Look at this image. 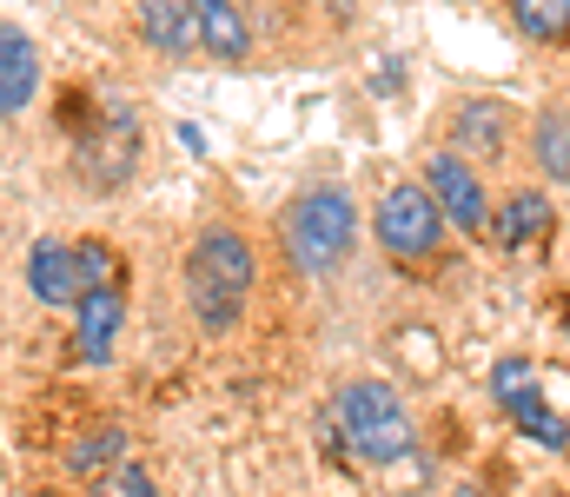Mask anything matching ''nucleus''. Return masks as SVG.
<instances>
[{
    "mask_svg": "<svg viewBox=\"0 0 570 497\" xmlns=\"http://www.w3.org/2000/svg\"><path fill=\"white\" fill-rule=\"evenodd\" d=\"M140 7V33L159 53H193L199 47V7L193 0H134Z\"/></svg>",
    "mask_w": 570,
    "mask_h": 497,
    "instance_id": "obj_10",
    "label": "nucleus"
},
{
    "mask_svg": "<svg viewBox=\"0 0 570 497\" xmlns=\"http://www.w3.org/2000/svg\"><path fill=\"white\" fill-rule=\"evenodd\" d=\"M120 458H127V431H120V425H100V431H87V438L67 445V471H73V478H100V471H114Z\"/></svg>",
    "mask_w": 570,
    "mask_h": 497,
    "instance_id": "obj_13",
    "label": "nucleus"
},
{
    "mask_svg": "<svg viewBox=\"0 0 570 497\" xmlns=\"http://www.w3.org/2000/svg\"><path fill=\"white\" fill-rule=\"evenodd\" d=\"M518 425H524V431H531V438H544V445H564V438H570L564 425H558V418H551V411H544V405H538V398H531V405H524V411H518Z\"/></svg>",
    "mask_w": 570,
    "mask_h": 497,
    "instance_id": "obj_19",
    "label": "nucleus"
},
{
    "mask_svg": "<svg viewBox=\"0 0 570 497\" xmlns=\"http://www.w3.org/2000/svg\"><path fill=\"white\" fill-rule=\"evenodd\" d=\"M458 497H478V491H458Z\"/></svg>",
    "mask_w": 570,
    "mask_h": 497,
    "instance_id": "obj_20",
    "label": "nucleus"
},
{
    "mask_svg": "<svg viewBox=\"0 0 570 497\" xmlns=\"http://www.w3.org/2000/svg\"><path fill=\"white\" fill-rule=\"evenodd\" d=\"M531 153H538V172H551V179H564L570 186V107L538 113V127H531Z\"/></svg>",
    "mask_w": 570,
    "mask_h": 497,
    "instance_id": "obj_14",
    "label": "nucleus"
},
{
    "mask_svg": "<svg viewBox=\"0 0 570 497\" xmlns=\"http://www.w3.org/2000/svg\"><path fill=\"white\" fill-rule=\"evenodd\" d=\"M504 133H511V113H504L498 100H464L458 120H451V153H458V160H464V153H498Z\"/></svg>",
    "mask_w": 570,
    "mask_h": 497,
    "instance_id": "obj_11",
    "label": "nucleus"
},
{
    "mask_svg": "<svg viewBox=\"0 0 570 497\" xmlns=\"http://www.w3.org/2000/svg\"><path fill=\"white\" fill-rule=\"evenodd\" d=\"M33 93H40V53L20 27H0V120L27 113Z\"/></svg>",
    "mask_w": 570,
    "mask_h": 497,
    "instance_id": "obj_8",
    "label": "nucleus"
},
{
    "mask_svg": "<svg viewBox=\"0 0 570 497\" xmlns=\"http://www.w3.org/2000/svg\"><path fill=\"white\" fill-rule=\"evenodd\" d=\"M491 398L518 418V411L538 398V365H531V358H498V371H491Z\"/></svg>",
    "mask_w": 570,
    "mask_h": 497,
    "instance_id": "obj_15",
    "label": "nucleus"
},
{
    "mask_svg": "<svg viewBox=\"0 0 570 497\" xmlns=\"http://www.w3.org/2000/svg\"><path fill=\"white\" fill-rule=\"evenodd\" d=\"M425 192L438 199V212H444V226H458L464 239H484V232H491V206H484V179L471 172V160H458L451 147H444V153H431V166H425Z\"/></svg>",
    "mask_w": 570,
    "mask_h": 497,
    "instance_id": "obj_5",
    "label": "nucleus"
},
{
    "mask_svg": "<svg viewBox=\"0 0 570 497\" xmlns=\"http://www.w3.org/2000/svg\"><path fill=\"white\" fill-rule=\"evenodd\" d=\"M193 7H199V47L219 53V60H246V47H253L246 13L233 0H193Z\"/></svg>",
    "mask_w": 570,
    "mask_h": 497,
    "instance_id": "obj_12",
    "label": "nucleus"
},
{
    "mask_svg": "<svg viewBox=\"0 0 570 497\" xmlns=\"http://www.w3.org/2000/svg\"><path fill=\"white\" fill-rule=\"evenodd\" d=\"M438 239H444V212H438V199L425 192V179L419 186H392L379 199V246L392 259H431Z\"/></svg>",
    "mask_w": 570,
    "mask_h": 497,
    "instance_id": "obj_4",
    "label": "nucleus"
},
{
    "mask_svg": "<svg viewBox=\"0 0 570 497\" xmlns=\"http://www.w3.org/2000/svg\"><path fill=\"white\" fill-rule=\"evenodd\" d=\"M352 239H358V212L345 199V186H312L285 206V252L298 272L325 279L352 259Z\"/></svg>",
    "mask_w": 570,
    "mask_h": 497,
    "instance_id": "obj_2",
    "label": "nucleus"
},
{
    "mask_svg": "<svg viewBox=\"0 0 570 497\" xmlns=\"http://www.w3.org/2000/svg\"><path fill=\"white\" fill-rule=\"evenodd\" d=\"M253 272H259L253 239L233 232V226H213V232H199L193 252H186V299H193V306H239V299L253 292Z\"/></svg>",
    "mask_w": 570,
    "mask_h": 497,
    "instance_id": "obj_3",
    "label": "nucleus"
},
{
    "mask_svg": "<svg viewBox=\"0 0 570 497\" xmlns=\"http://www.w3.org/2000/svg\"><path fill=\"white\" fill-rule=\"evenodd\" d=\"M120 326H127V299H120V286L87 292V299L73 306V345H80V358H87V365H107L114 345H120Z\"/></svg>",
    "mask_w": 570,
    "mask_h": 497,
    "instance_id": "obj_6",
    "label": "nucleus"
},
{
    "mask_svg": "<svg viewBox=\"0 0 570 497\" xmlns=\"http://www.w3.org/2000/svg\"><path fill=\"white\" fill-rule=\"evenodd\" d=\"M73 259H80V286H87V292L120 286V252H114L107 239H80V246H73ZM87 292H80V299H87Z\"/></svg>",
    "mask_w": 570,
    "mask_h": 497,
    "instance_id": "obj_17",
    "label": "nucleus"
},
{
    "mask_svg": "<svg viewBox=\"0 0 570 497\" xmlns=\"http://www.w3.org/2000/svg\"><path fill=\"white\" fill-rule=\"evenodd\" d=\"M332 425H338V438L352 445L358 465H399V458H412V445H419V425H412L405 398H399L392 385H379V378L338 385Z\"/></svg>",
    "mask_w": 570,
    "mask_h": 497,
    "instance_id": "obj_1",
    "label": "nucleus"
},
{
    "mask_svg": "<svg viewBox=\"0 0 570 497\" xmlns=\"http://www.w3.org/2000/svg\"><path fill=\"white\" fill-rule=\"evenodd\" d=\"M87 497H159V491H153V471H146V465L120 458L114 471H100V478H94V491H87Z\"/></svg>",
    "mask_w": 570,
    "mask_h": 497,
    "instance_id": "obj_18",
    "label": "nucleus"
},
{
    "mask_svg": "<svg viewBox=\"0 0 570 497\" xmlns=\"http://www.w3.org/2000/svg\"><path fill=\"white\" fill-rule=\"evenodd\" d=\"M511 20L524 40H558L570 33V0H511Z\"/></svg>",
    "mask_w": 570,
    "mask_h": 497,
    "instance_id": "obj_16",
    "label": "nucleus"
},
{
    "mask_svg": "<svg viewBox=\"0 0 570 497\" xmlns=\"http://www.w3.org/2000/svg\"><path fill=\"white\" fill-rule=\"evenodd\" d=\"M491 232H498V246H504V252H531V246H544V239H551V199H544L538 186L511 192Z\"/></svg>",
    "mask_w": 570,
    "mask_h": 497,
    "instance_id": "obj_9",
    "label": "nucleus"
},
{
    "mask_svg": "<svg viewBox=\"0 0 570 497\" xmlns=\"http://www.w3.org/2000/svg\"><path fill=\"white\" fill-rule=\"evenodd\" d=\"M27 286H33V299L40 306H80V259H73V246L67 239H40L33 252H27Z\"/></svg>",
    "mask_w": 570,
    "mask_h": 497,
    "instance_id": "obj_7",
    "label": "nucleus"
}]
</instances>
